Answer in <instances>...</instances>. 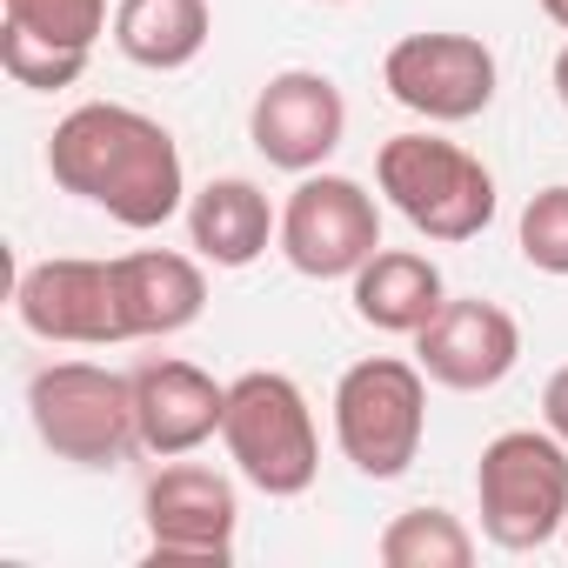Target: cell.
<instances>
[{
	"instance_id": "6da1fadb",
	"label": "cell",
	"mask_w": 568,
	"mask_h": 568,
	"mask_svg": "<svg viewBox=\"0 0 568 568\" xmlns=\"http://www.w3.org/2000/svg\"><path fill=\"white\" fill-rule=\"evenodd\" d=\"M48 168L68 194L108 207L121 227H161L181 194H187V174H181V148L161 121L121 108V101H88L74 108L54 141H48Z\"/></svg>"
},
{
	"instance_id": "7a4b0ae2",
	"label": "cell",
	"mask_w": 568,
	"mask_h": 568,
	"mask_svg": "<svg viewBox=\"0 0 568 568\" xmlns=\"http://www.w3.org/2000/svg\"><path fill=\"white\" fill-rule=\"evenodd\" d=\"M221 442H227V462L261 495H308L315 475H322L315 408L288 375H274V368H254V375L227 382Z\"/></svg>"
},
{
	"instance_id": "3957f363",
	"label": "cell",
	"mask_w": 568,
	"mask_h": 568,
	"mask_svg": "<svg viewBox=\"0 0 568 568\" xmlns=\"http://www.w3.org/2000/svg\"><path fill=\"white\" fill-rule=\"evenodd\" d=\"M375 181L395 201V214L428 241H475L495 221V174L442 141V134H395L375 154Z\"/></svg>"
},
{
	"instance_id": "277c9868",
	"label": "cell",
	"mask_w": 568,
	"mask_h": 568,
	"mask_svg": "<svg viewBox=\"0 0 568 568\" xmlns=\"http://www.w3.org/2000/svg\"><path fill=\"white\" fill-rule=\"evenodd\" d=\"M28 415H34V435L74 468H114L141 448L134 375L94 368V362H48L28 382Z\"/></svg>"
},
{
	"instance_id": "5b68a950",
	"label": "cell",
	"mask_w": 568,
	"mask_h": 568,
	"mask_svg": "<svg viewBox=\"0 0 568 568\" xmlns=\"http://www.w3.org/2000/svg\"><path fill=\"white\" fill-rule=\"evenodd\" d=\"M481 535L495 548H541L568 521V442L555 428H508L481 448L475 468Z\"/></svg>"
},
{
	"instance_id": "8992f818",
	"label": "cell",
	"mask_w": 568,
	"mask_h": 568,
	"mask_svg": "<svg viewBox=\"0 0 568 568\" xmlns=\"http://www.w3.org/2000/svg\"><path fill=\"white\" fill-rule=\"evenodd\" d=\"M428 435V375L422 362L368 355L335 382V442L368 481H395L415 468Z\"/></svg>"
},
{
	"instance_id": "52a82bcc",
	"label": "cell",
	"mask_w": 568,
	"mask_h": 568,
	"mask_svg": "<svg viewBox=\"0 0 568 568\" xmlns=\"http://www.w3.org/2000/svg\"><path fill=\"white\" fill-rule=\"evenodd\" d=\"M382 247V207L348 174H302V187L281 207V254L308 281H355L362 261Z\"/></svg>"
},
{
	"instance_id": "ba28073f",
	"label": "cell",
	"mask_w": 568,
	"mask_h": 568,
	"mask_svg": "<svg viewBox=\"0 0 568 568\" xmlns=\"http://www.w3.org/2000/svg\"><path fill=\"white\" fill-rule=\"evenodd\" d=\"M382 88L422 121H475L495 101V54L475 34H408L382 61Z\"/></svg>"
},
{
	"instance_id": "9c48e42d",
	"label": "cell",
	"mask_w": 568,
	"mask_h": 568,
	"mask_svg": "<svg viewBox=\"0 0 568 568\" xmlns=\"http://www.w3.org/2000/svg\"><path fill=\"white\" fill-rule=\"evenodd\" d=\"M141 508H148V555L154 561H214L221 568L234 555L241 508H234L227 475H214L201 462H174L148 481Z\"/></svg>"
},
{
	"instance_id": "30bf717a",
	"label": "cell",
	"mask_w": 568,
	"mask_h": 568,
	"mask_svg": "<svg viewBox=\"0 0 568 568\" xmlns=\"http://www.w3.org/2000/svg\"><path fill=\"white\" fill-rule=\"evenodd\" d=\"M21 322L41 342H74V348H114L128 342L121 302H114V261H34L14 288Z\"/></svg>"
},
{
	"instance_id": "8fae6325",
	"label": "cell",
	"mask_w": 568,
	"mask_h": 568,
	"mask_svg": "<svg viewBox=\"0 0 568 568\" xmlns=\"http://www.w3.org/2000/svg\"><path fill=\"white\" fill-rule=\"evenodd\" d=\"M247 134L254 148L274 161V168H288V174H315L342 134H348V101L328 74H308V68H288V74H274L261 94H254V114H247Z\"/></svg>"
},
{
	"instance_id": "7c38bea8",
	"label": "cell",
	"mask_w": 568,
	"mask_h": 568,
	"mask_svg": "<svg viewBox=\"0 0 568 568\" xmlns=\"http://www.w3.org/2000/svg\"><path fill=\"white\" fill-rule=\"evenodd\" d=\"M415 362L428 382L481 395V388L508 382V368L521 362V328L495 302H442V315L415 335Z\"/></svg>"
},
{
	"instance_id": "4fadbf2b",
	"label": "cell",
	"mask_w": 568,
	"mask_h": 568,
	"mask_svg": "<svg viewBox=\"0 0 568 568\" xmlns=\"http://www.w3.org/2000/svg\"><path fill=\"white\" fill-rule=\"evenodd\" d=\"M134 402H141V448L174 462V455H194L201 442L221 435V415H227V388L194 368V362H148L134 368Z\"/></svg>"
},
{
	"instance_id": "5bb4252c",
	"label": "cell",
	"mask_w": 568,
	"mask_h": 568,
	"mask_svg": "<svg viewBox=\"0 0 568 568\" xmlns=\"http://www.w3.org/2000/svg\"><path fill=\"white\" fill-rule=\"evenodd\" d=\"M114 302H121L128 342L181 335L207 308V274H201V261H187L174 247H141V254L114 261Z\"/></svg>"
},
{
	"instance_id": "9a60e30c",
	"label": "cell",
	"mask_w": 568,
	"mask_h": 568,
	"mask_svg": "<svg viewBox=\"0 0 568 568\" xmlns=\"http://www.w3.org/2000/svg\"><path fill=\"white\" fill-rule=\"evenodd\" d=\"M442 267L415 247H375L355 274V315L382 335H422L442 315Z\"/></svg>"
},
{
	"instance_id": "2e32d148",
	"label": "cell",
	"mask_w": 568,
	"mask_h": 568,
	"mask_svg": "<svg viewBox=\"0 0 568 568\" xmlns=\"http://www.w3.org/2000/svg\"><path fill=\"white\" fill-rule=\"evenodd\" d=\"M274 234H281V221H274L267 194H261L254 181H241V174L207 181V187L187 201V241H194V254L214 261V267H247L254 254H267Z\"/></svg>"
},
{
	"instance_id": "e0dca14e",
	"label": "cell",
	"mask_w": 568,
	"mask_h": 568,
	"mask_svg": "<svg viewBox=\"0 0 568 568\" xmlns=\"http://www.w3.org/2000/svg\"><path fill=\"white\" fill-rule=\"evenodd\" d=\"M207 34H214L207 0H121L114 8V48L154 74L187 68L207 48Z\"/></svg>"
},
{
	"instance_id": "ac0fdd59",
	"label": "cell",
	"mask_w": 568,
	"mask_h": 568,
	"mask_svg": "<svg viewBox=\"0 0 568 568\" xmlns=\"http://www.w3.org/2000/svg\"><path fill=\"white\" fill-rule=\"evenodd\" d=\"M375 555L388 568H468L475 561V535L448 508H408V515H395L382 528Z\"/></svg>"
},
{
	"instance_id": "d6986e66",
	"label": "cell",
	"mask_w": 568,
	"mask_h": 568,
	"mask_svg": "<svg viewBox=\"0 0 568 568\" xmlns=\"http://www.w3.org/2000/svg\"><path fill=\"white\" fill-rule=\"evenodd\" d=\"M0 68H8L14 88H34V94H54V88H74L88 74V54L81 48H54L28 28H0Z\"/></svg>"
},
{
	"instance_id": "ffe728a7",
	"label": "cell",
	"mask_w": 568,
	"mask_h": 568,
	"mask_svg": "<svg viewBox=\"0 0 568 568\" xmlns=\"http://www.w3.org/2000/svg\"><path fill=\"white\" fill-rule=\"evenodd\" d=\"M8 21L54 48L94 54V41L108 34V0H8Z\"/></svg>"
},
{
	"instance_id": "44dd1931",
	"label": "cell",
	"mask_w": 568,
	"mask_h": 568,
	"mask_svg": "<svg viewBox=\"0 0 568 568\" xmlns=\"http://www.w3.org/2000/svg\"><path fill=\"white\" fill-rule=\"evenodd\" d=\"M521 254L541 274H568V187H541L521 207Z\"/></svg>"
},
{
	"instance_id": "7402d4cb",
	"label": "cell",
	"mask_w": 568,
	"mask_h": 568,
	"mask_svg": "<svg viewBox=\"0 0 568 568\" xmlns=\"http://www.w3.org/2000/svg\"><path fill=\"white\" fill-rule=\"evenodd\" d=\"M541 422L568 442V368H555V375H548V388H541Z\"/></svg>"
},
{
	"instance_id": "603a6c76",
	"label": "cell",
	"mask_w": 568,
	"mask_h": 568,
	"mask_svg": "<svg viewBox=\"0 0 568 568\" xmlns=\"http://www.w3.org/2000/svg\"><path fill=\"white\" fill-rule=\"evenodd\" d=\"M555 94H561V108H568V48L555 54Z\"/></svg>"
},
{
	"instance_id": "cb8c5ba5",
	"label": "cell",
	"mask_w": 568,
	"mask_h": 568,
	"mask_svg": "<svg viewBox=\"0 0 568 568\" xmlns=\"http://www.w3.org/2000/svg\"><path fill=\"white\" fill-rule=\"evenodd\" d=\"M541 14H548L555 28H568V0H541Z\"/></svg>"
},
{
	"instance_id": "d4e9b609",
	"label": "cell",
	"mask_w": 568,
	"mask_h": 568,
	"mask_svg": "<svg viewBox=\"0 0 568 568\" xmlns=\"http://www.w3.org/2000/svg\"><path fill=\"white\" fill-rule=\"evenodd\" d=\"M328 8H342V0H328Z\"/></svg>"
},
{
	"instance_id": "484cf974",
	"label": "cell",
	"mask_w": 568,
	"mask_h": 568,
	"mask_svg": "<svg viewBox=\"0 0 568 568\" xmlns=\"http://www.w3.org/2000/svg\"><path fill=\"white\" fill-rule=\"evenodd\" d=\"M561 535H568V521H561Z\"/></svg>"
}]
</instances>
